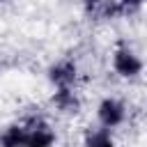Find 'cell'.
<instances>
[{
  "label": "cell",
  "mask_w": 147,
  "mask_h": 147,
  "mask_svg": "<svg viewBox=\"0 0 147 147\" xmlns=\"http://www.w3.org/2000/svg\"><path fill=\"white\" fill-rule=\"evenodd\" d=\"M25 124H11L0 136V147H25Z\"/></svg>",
  "instance_id": "52a82bcc"
},
{
  "label": "cell",
  "mask_w": 147,
  "mask_h": 147,
  "mask_svg": "<svg viewBox=\"0 0 147 147\" xmlns=\"http://www.w3.org/2000/svg\"><path fill=\"white\" fill-rule=\"evenodd\" d=\"M117 2H119V7L126 11V9H138L145 0H117Z\"/></svg>",
  "instance_id": "9c48e42d"
},
{
  "label": "cell",
  "mask_w": 147,
  "mask_h": 147,
  "mask_svg": "<svg viewBox=\"0 0 147 147\" xmlns=\"http://www.w3.org/2000/svg\"><path fill=\"white\" fill-rule=\"evenodd\" d=\"M113 69L122 76V78H136L142 71V60L126 46H119L113 55Z\"/></svg>",
  "instance_id": "7a4b0ae2"
},
{
  "label": "cell",
  "mask_w": 147,
  "mask_h": 147,
  "mask_svg": "<svg viewBox=\"0 0 147 147\" xmlns=\"http://www.w3.org/2000/svg\"><path fill=\"white\" fill-rule=\"evenodd\" d=\"M83 9H85L87 18H92V21H110L124 11L117 0H85Z\"/></svg>",
  "instance_id": "277c9868"
},
{
  "label": "cell",
  "mask_w": 147,
  "mask_h": 147,
  "mask_svg": "<svg viewBox=\"0 0 147 147\" xmlns=\"http://www.w3.org/2000/svg\"><path fill=\"white\" fill-rule=\"evenodd\" d=\"M53 106H55L57 110L71 115V113H78V108H80V99L76 96L74 87H57L55 94H53Z\"/></svg>",
  "instance_id": "8992f818"
},
{
  "label": "cell",
  "mask_w": 147,
  "mask_h": 147,
  "mask_svg": "<svg viewBox=\"0 0 147 147\" xmlns=\"http://www.w3.org/2000/svg\"><path fill=\"white\" fill-rule=\"evenodd\" d=\"M96 117H99V122H101L103 129H113V126H119V124L124 122V117H126V108H124V103H122L119 99L108 96V99H103V101L99 103V108H96Z\"/></svg>",
  "instance_id": "3957f363"
},
{
  "label": "cell",
  "mask_w": 147,
  "mask_h": 147,
  "mask_svg": "<svg viewBox=\"0 0 147 147\" xmlns=\"http://www.w3.org/2000/svg\"><path fill=\"white\" fill-rule=\"evenodd\" d=\"M48 78L55 87H74L78 78V67L74 60H60L48 69Z\"/></svg>",
  "instance_id": "5b68a950"
},
{
  "label": "cell",
  "mask_w": 147,
  "mask_h": 147,
  "mask_svg": "<svg viewBox=\"0 0 147 147\" xmlns=\"http://www.w3.org/2000/svg\"><path fill=\"white\" fill-rule=\"evenodd\" d=\"M85 147H115V140L108 129H96L85 133Z\"/></svg>",
  "instance_id": "ba28073f"
},
{
  "label": "cell",
  "mask_w": 147,
  "mask_h": 147,
  "mask_svg": "<svg viewBox=\"0 0 147 147\" xmlns=\"http://www.w3.org/2000/svg\"><path fill=\"white\" fill-rule=\"evenodd\" d=\"M0 2H5V0H0Z\"/></svg>",
  "instance_id": "30bf717a"
},
{
  "label": "cell",
  "mask_w": 147,
  "mask_h": 147,
  "mask_svg": "<svg viewBox=\"0 0 147 147\" xmlns=\"http://www.w3.org/2000/svg\"><path fill=\"white\" fill-rule=\"evenodd\" d=\"M25 147H53L55 142V131L41 117H30L25 122Z\"/></svg>",
  "instance_id": "6da1fadb"
}]
</instances>
